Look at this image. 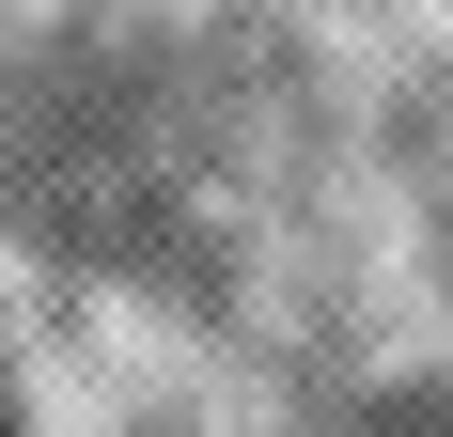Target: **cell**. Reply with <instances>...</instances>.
I'll list each match as a JSON object with an SVG mask.
<instances>
[]
</instances>
